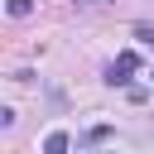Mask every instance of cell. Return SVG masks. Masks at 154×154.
I'll return each mask as SVG.
<instances>
[{
    "label": "cell",
    "mask_w": 154,
    "mask_h": 154,
    "mask_svg": "<svg viewBox=\"0 0 154 154\" xmlns=\"http://www.w3.org/2000/svg\"><path fill=\"white\" fill-rule=\"evenodd\" d=\"M67 149H72V140H67L63 130H53V135L43 140V154H67Z\"/></svg>",
    "instance_id": "cell-1"
},
{
    "label": "cell",
    "mask_w": 154,
    "mask_h": 154,
    "mask_svg": "<svg viewBox=\"0 0 154 154\" xmlns=\"http://www.w3.org/2000/svg\"><path fill=\"white\" fill-rule=\"evenodd\" d=\"M106 82H111V87H125V82H130V67H125V63H111V67H106Z\"/></svg>",
    "instance_id": "cell-2"
},
{
    "label": "cell",
    "mask_w": 154,
    "mask_h": 154,
    "mask_svg": "<svg viewBox=\"0 0 154 154\" xmlns=\"http://www.w3.org/2000/svg\"><path fill=\"white\" fill-rule=\"evenodd\" d=\"M5 10H10L14 19H29V14H34V0H5Z\"/></svg>",
    "instance_id": "cell-3"
},
{
    "label": "cell",
    "mask_w": 154,
    "mask_h": 154,
    "mask_svg": "<svg viewBox=\"0 0 154 154\" xmlns=\"http://www.w3.org/2000/svg\"><path fill=\"white\" fill-rule=\"evenodd\" d=\"M101 140H111V125H91L87 130V144H101Z\"/></svg>",
    "instance_id": "cell-4"
},
{
    "label": "cell",
    "mask_w": 154,
    "mask_h": 154,
    "mask_svg": "<svg viewBox=\"0 0 154 154\" xmlns=\"http://www.w3.org/2000/svg\"><path fill=\"white\" fill-rule=\"evenodd\" d=\"M116 63H125V67H130V72H135V67H140V53H135V48H125V53H120V58H116Z\"/></svg>",
    "instance_id": "cell-5"
},
{
    "label": "cell",
    "mask_w": 154,
    "mask_h": 154,
    "mask_svg": "<svg viewBox=\"0 0 154 154\" xmlns=\"http://www.w3.org/2000/svg\"><path fill=\"white\" fill-rule=\"evenodd\" d=\"M135 38H140L144 48H154V29H149V24H140V29H135Z\"/></svg>",
    "instance_id": "cell-6"
},
{
    "label": "cell",
    "mask_w": 154,
    "mask_h": 154,
    "mask_svg": "<svg viewBox=\"0 0 154 154\" xmlns=\"http://www.w3.org/2000/svg\"><path fill=\"white\" fill-rule=\"evenodd\" d=\"M77 10H96V5H106V0H72Z\"/></svg>",
    "instance_id": "cell-7"
}]
</instances>
